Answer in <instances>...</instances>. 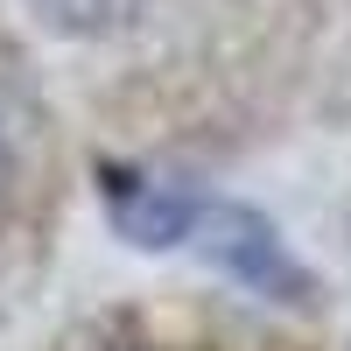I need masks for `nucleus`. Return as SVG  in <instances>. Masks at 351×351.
<instances>
[{"label": "nucleus", "instance_id": "obj_1", "mask_svg": "<svg viewBox=\"0 0 351 351\" xmlns=\"http://www.w3.org/2000/svg\"><path fill=\"white\" fill-rule=\"evenodd\" d=\"M197 232H204V253L239 288H253L267 302H288V309L309 302V267L288 253V239L260 211H246V204H197Z\"/></svg>", "mask_w": 351, "mask_h": 351}, {"label": "nucleus", "instance_id": "obj_2", "mask_svg": "<svg viewBox=\"0 0 351 351\" xmlns=\"http://www.w3.org/2000/svg\"><path fill=\"white\" fill-rule=\"evenodd\" d=\"M112 225L120 239L141 253H169L197 232V197L169 190V183H141V176H120L112 183Z\"/></svg>", "mask_w": 351, "mask_h": 351}, {"label": "nucleus", "instance_id": "obj_3", "mask_svg": "<svg viewBox=\"0 0 351 351\" xmlns=\"http://www.w3.org/2000/svg\"><path fill=\"white\" fill-rule=\"evenodd\" d=\"M28 8L43 14V28L56 36H77V43H99V36H120L134 21L141 0H28Z\"/></svg>", "mask_w": 351, "mask_h": 351}, {"label": "nucleus", "instance_id": "obj_4", "mask_svg": "<svg viewBox=\"0 0 351 351\" xmlns=\"http://www.w3.org/2000/svg\"><path fill=\"white\" fill-rule=\"evenodd\" d=\"M8 176H14V162H8V141H0V197H8Z\"/></svg>", "mask_w": 351, "mask_h": 351}]
</instances>
